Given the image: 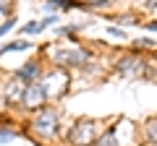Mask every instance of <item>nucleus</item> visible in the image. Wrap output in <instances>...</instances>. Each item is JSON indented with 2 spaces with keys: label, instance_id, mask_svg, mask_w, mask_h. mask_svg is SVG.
<instances>
[{
  "label": "nucleus",
  "instance_id": "nucleus-1",
  "mask_svg": "<svg viewBox=\"0 0 157 146\" xmlns=\"http://www.w3.org/2000/svg\"><path fill=\"white\" fill-rule=\"evenodd\" d=\"M97 138H100V123L94 120H76L68 130V141L73 146H94Z\"/></svg>",
  "mask_w": 157,
  "mask_h": 146
},
{
  "label": "nucleus",
  "instance_id": "nucleus-2",
  "mask_svg": "<svg viewBox=\"0 0 157 146\" xmlns=\"http://www.w3.org/2000/svg\"><path fill=\"white\" fill-rule=\"evenodd\" d=\"M58 110H52V107H42L37 115H34L32 120V130L37 136H42V138H50V136L58 133Z\"/></svg>",
  "mask_w": 157,
  "mask_h": 146
},
{
  "label": "nucleus",
  "instance_id": "nucleus-3",
  "mask_svg": "<svg viewBox=\"0 0 157 146\" xmlns=\"http://www.w3.org/2000/svg\"><path fill=\"white\" fill-rule=\"evenodd\" d=\"M39 81H42V86H45V91H47V99H58V97H63L66 89H68V73L63 71V68L47 71Z\"/></svg>",
  "mask_w": 157,
  "mask_h": 146
},
{
  "label": "nucleus",
  "instance_id": "nucleus-4",
  "mask_svg": "<svg viewBox=\"0 0 157 146\" xmlns=\"http://www.w3.org/2000/svg\"><path fill=\"white\" fill-rule=\"evenodd\" d=\"M45 102H47L45 86H42V81H34V84L26 86V94H24V99H21V107H24V110H34V112H39Z\"/></svg>",
  "mask_w": 157,
  "mask_h": 146
},
{
  "label": "nucleus",
  "instance_id": "nucleus-5",
  "mask_svg": "<svg viewBox=\"0 0 157 146\" xmlns=\"http://www.w3.org/2000/svg\"><path fill=\"white\" fill-rule=\"evenodd\" d=\"M24 94H26V84L18 81L16 76H11V78L3 84V99H6L8 104H21Z\"/></svg>",
  "mask_w": 157,
  "mask_h": 146
},
{
  "label": "nucleus",
  "instance_id": "nucleus-6",
  "mask_svg": "<svg viewBox=\"0 0 157 146\" xmlns=\"http://www.w3.org/2000/svg\"><path fill=\"white\" fill-rule=\"evenodd\" d=\"M13 76L29 86V84H34V81H39L42 76H45V73H42V63H39V60H26V63H24V65L18 68L16 73H13Z\"/></svg>",
  "mask_w": 157,
  "mask_h": 146
},
{
  "label": "nucleus",
  "instance_id": "nucleus-7",
  "mask_svg": "<svg viewBox=\"0 0 157 146\" xmlns=\"http://www.w3.org/2000/svg\"><path fill=\"white\" fill-rule=\"evenodd\" d=\"M94 146H118V136H115V128H107L100 138L94 141Z\"/></svg>",
  "mask_w": 157,
  "mask_h": 146
},
{
  "label": "nucleus",
  "instance_id": "nucleus-8",
  "mask_svg": "<svg viewBox=\"0 0 157 146\" xmlns=\"http://www.w3.org/2000/svg\"><path fill=\"white\" fill-rule=\"evenodd\" d=\"M29 42L26 39H16V42H11V45H6V47H0V55H6V52H24V50H29Z\"/></svg>",
  "mask_w": 157,
  "mask_h": 146
},
{
  "label": "nucleus",
  "instance_id": "nucleus-9",
  "mask_svg": "<svg viewBox=\"0 0 157 146\" xmlns=\"http://www.w3.org/2000/svg\"><path fill=\"white\" fill-rule=\"evenodd\" d=\"M144 138H147V144H157V120H147Z\"/></svg>",
  "mask_w": 157,
  "mask_h": 146
},
{
  "label": "nucleus",
  "instance_id": "nucleus-10",
  "mask_svg": "<svg viewBox=\"0 0 157 146\" xmlns=\"http://www.w3.org/2000/svg\"><path fill=\"white\" fill-rule=\"evenodd\" d=\"M136 65H141L136 57H126V60H121V65H118V68H121V73H134Z\"/></svg>",
  "mask_w": 157,
  "mask_h": 146
},
{
  "label": "nucleus",
  "instance_id": "nucleus-11",
  "mask_svg": "<svg viewBox=\"0 0 157 146\" xmlns=\"http://www.w3.org/2000/svg\"><path fill=\"white\" fill-rule=\"evenodd\" d=\"M39 31H45V24L42 21H32V24H24L21 26V34H39Z\"/></svg>",
  "mask_w": 157,
  "mask_h": 146
},
{
  "label": "nucleus",
  "instance_id": "nucleus-12",
  "mask_svg": "<svg viewBox=\"0 0 157 146\" xmlns=\"http://www.w3.org/2000/svg\"><path fill=\"white\" fill-rule=\"evenodd\" d=\"M16 130H11V128H3V125H0V144H11L13 138H16Z\"/></svg>",
  "mask_w": 157,
  "mask_h": 146
},
{
  "label": "nucleus",
  "instance_id": "nucleus-13",
  "mask_svg": "<svg viewBox=\"0 0 157 146\" xmlns=\"http://www.w3.org/2000/svg\"><path fill=\"white\" fill-rule=\"evenodd\" d=\"M13 0H0V13L6 18H13V5H11Z\"/></svg>",
  "mask_w": 157,
  "mask_h": 146
},
{
  "label": "nucleus",
  "instance_id": "nucleus-14",
  "mask_svg": "<svg viewBox=\"0 0 157 146\" xmlns=\"http://www.w3.org/2000/svg\"><path fill=\"white\" fill-rule=\"evenodd\" d=\"M13 24H16L13 18H8V21H3V24H0V37H6V34L13 29Z\"/></svg>",
  "mask_w": 157,
  "mask_h": 146
},
{
  "label": "nucleus",
  "instance_id": "nucleus-15",
  "mask_svg": "<svg viewBox=\"0 0 157 146\" xmlns=\"http://www.w3.org/2000/svg\"><path fill=\"white\" fill-rule=\"evenodd\" d=\"M55 21H58V18H55V16H47V18H42V24H45V29H47V26H50V24H55Z\"/></svg>",
  "mask_w": 157,
  "mask_h": 146
},
{
  "label": "nucleus",
  "instance_id": "nucleus-16",
  "mask_svg": "<svg viewBox=\"0 0 157 146\" xmlns=\"http://www.w3.org/2000/svg\"><path fill=\"white\" fill-rule=\"evenodd\" d=\"M110 34H113V37H121V39L126 37V31H121V29H110Z\"/></svg>",
  "mask_w": 157,
  "mask_h": 146
}]
</instances>
